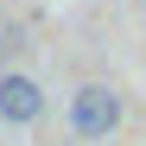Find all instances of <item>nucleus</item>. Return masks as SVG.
Instances as JSON below:
<instances>
[{"label":"nucleus","instance_id":"f257e3e1","mask_svg":"<svg viewBox=\"0 0 146 146\" xmlns=\"http://www.w3.org/2000/svg\"><path fill=\"white\" fill-rule=\"evenodd\" d=\"M114 127H121V95L108 83H83L70 95V133L76 140H108Z\"/></svg>","mask_w":146,"mask_h":146},{"label":"nucleus","instance_id":"f03ea898","mask_svg":"<svg viewBox=\"0 0 146 146\" xmlns=\"http://www.w3.org/2000/svg\"><path fill=\"white\" fill-rule=\"evenodd\" d=\"M44 114V89L32 76H0V121H13V127H32Z\"/></svg>","mask_w":146,"mask_h":146}]
</instances>
